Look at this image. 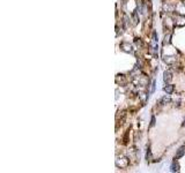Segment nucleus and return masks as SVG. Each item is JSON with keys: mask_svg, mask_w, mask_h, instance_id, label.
<instances>
[{"mask_svg": "<svg viewBox=\"0 0 185 173\" xmlns=\"http://www.w3.org/2000/svg\"><path fill=\"white\" fill-rule=\"evenodd\" d=\"M185 154V147H180L177 151V154H176V158H180V157H183Z\"/></svg>", "mask_w": 185, "mask_h": 173, "instance_id": "1", "label": "nucleus"}, {"mask_svg": "<svg viewBox=\"0 0 185 173\" xmlns=\"http://www.w3.org/2000/svg\"><path fill=\"white\" fill-rule=\"evenodd\" d=\"M178 170H179V165L176 161H173V165H171V171H173V172H178Z\"/></svg>", "mask_w": 185, "mask_h": 173, "instance_id": "2", "label": "nucleus"}, {"mask_svg": "<svg viewBox=\"0 0 185 173\" xmlns=\"http://www.w3.org/2000/svg\"><path fill=\"white\" fill-rule=\"evenodd\" d=\"M170 79H171L170 73H169V72H166V73H164V81H166V82H167V81H170Z\"/></svg>", "mask_w": 185, "mask_h": 173, "instance_id": "4", "label": "nucleus"}, {"mask_svg": "<svg viewBox=\"0 0 185 173\" xmlns=\"http://www.w3.org/2000/svg\"><path fill=\"white\" fill-rule=\"evenodd\" d=\"M173 90V86H167L166 88H164V91L167 92V93H171Z\"/></svg>", "mask_w": 185, "mask_h": 173, "instance_id": "3", "label": "nucleus"}, {"mask_svg": "<svg viewBox=\"0 0 185 173\" xmlns=\"http://www.w3.org/2000/svg\"><path fill=\"white\" fill-rule=\"evenodd\" d=\"M154 124H155V118L153 117V118H152V124H150V126H154Z\"/></svg>", "mask_w": 185, "mask_h": 173, "instance_id": "5", "label": "nucleus"}]
</instances>
